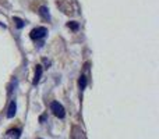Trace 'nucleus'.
Listing matches in <instances>:
<instances>
[{
  "label": "nucleus",
  "instance_id": "nucleus-6",
  "mask_svg": "<svg viewBox=\"0 0 159 139\" xmlns=\"http://www.w3.org/2000/svg\"><path fill=\"white\" fill-rule=\"evenodd\" d=\"M7 134H8V137H11L13 139H18V137H20V129H11V131H8Z\"/></svg>",
  "mask_w": 159,
  "mask_h": 139
},
{
  "label": "nucleus",
  "instance_id": "nucleus-3",
  "mask_svg": "<svg viewBox=\"0 0 159 139\" xmlns=\"http://www.w3.org/2000/svg\"><path fill=\"white\" fill-rule=\"evenodd\" d=\"M16 113H17V104H16V102L14 100H11L10 106H8V109H7V117L13 118L14 115H16Z\"/></svg>",
  "mask_w": 159,
  "mask_h": 139
},
{
  "label": "nucleus",
  "instance_id": "nucleus-8",
  "mask_svg": "<svg viewBox=\"0 0 159 139\" xmlns=\"http://www.w3.org/2000/svg\"><path fill=\"white\" fill-rule=\"evenodd\" d=\"M78 85L81 89H84V88L87 86V78H85L84 75H81V78H80V81H78Z\"/></svg>",
  "mask_w": 159,
  "mask_h": 139
},
{
  "label": "nucleus",
  "instance_id": "nucleus-2",
  "mask_svg": "<svg viewBox=\"0 0 159 139\" xmlns=\"http://www.w3.org/2000/svg\"><path fill=\"white\" fill-rule=\"evenodd\" d=\"M46 33H48L46 28H45V27H38V28H35V29L31 31V38L38 41V39L45 38V36H46Z\"/></svg>",
  "mask_w": 159,
  "mask_h": 139
},
{
  "label": "nucleus",
  "instance_id": "nucleus-9",
  "mask_svg": "<svg viewBox=\"0 0 159 139\" xmlns=\"http://www.w3.org/2000/svg\"><path fill=\"white\" fill-rule=\"evenodd\" d=\"M69 27L71 28V29H74V31H77L78 29V24L75 21H71V22H69Z\"/></svg>",
  "mask_w": 159,
  "mask_h": 139
},
{
  "label": "nucleus",
  "instance_id": "nucleus-5",
  "mask_svg": "<svg viewBox=\"0 0 159 139\" xmlns=\"http://www.w3.org/2000/svg\"><path fill=\"white\" fill-rule=\"evenodd\" d=\"M39 14L43 17L45 20H50V15H49V10L46 7H41L39 8Z\"/></svg>",
  "mask_w": 159,
  "mask_h": 139
},
{
  "label": "nucleus",
  "instance_id": "nucleus-7",
  "mask_svg": "<svg viewBox=\"0 0 159 139\" xmlns=\"http://www.w3.org/2000/svg\"><path fill=\"white\" fill-rule=\"evenodd\" d=\"M14 22H16V25H17V28H18V29H21L22 27H24V21H22L21 18H18V17H14Z\"/></svg>",
  "mask_w": 159,
  "mask_h": 139
},
{
  "label": "nucleus",
  "instance_id": "nucleus-1",
  "mask_svg": "<svg viewBox=\"0 0 159 139\" xmlns=\"http://www.w3.org/2000/svg\"><path fill=\"white\" fill-rule=\"evenodd\" d=\"M50 110H52L53 114H55L56 117H59V118H64V115H66L64 107L61 106L59 102H52V103H50Z\"/></svg>",
  "mask_w": 159,
  "mask_h": 139
},
{
  "label": "nucleus",
  "instance_id": "nucleus-4",
  "mask_svg": "<svg viewBox=\"0 0 159 139\" xmlns=\"http://www.w3.org/2000/svg\"><path fill=\"white\" fill-rule=\"evenodd\" d=\"M41 76H42V66H36L35 76H34V85H36L39 81H41Z\"/></svg>",
  "mask_w": 159,
  "mask_h": 139
}]
</instances>
